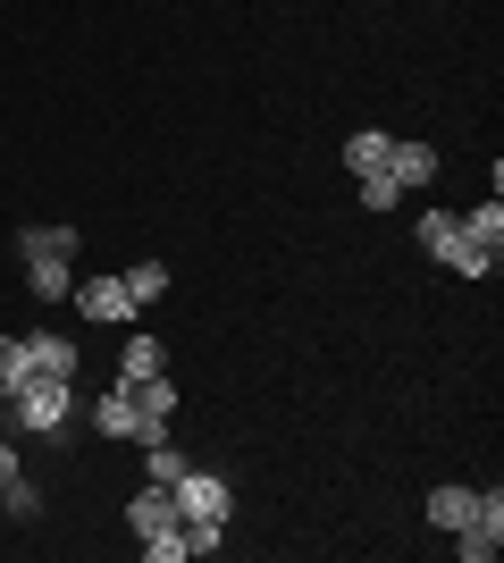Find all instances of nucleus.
<instances>
[{
	"label": "nucleus",
	"instance_id": "nucleus-1",
	"mask_svg": "<svg viewBox=\"0 0 504 563\" xmlns=\"http://www.w3.org/2000/svg\"><path fill=\"white\" fill-rule=\"evenodd\" d=\"M68 378H51V371H34L25 387H9V421L25 429V438H59L68 429Z\"/></svg>",
	"mask_w": 504,
	"mask_h": 563
},
{
	"label": "nucleus",
	"instance_id": "nucleus-2",
	"mask_svg": "<svg viewBox=\"0 0 504 563\" xmlns=\"http://www.w3.org/2000/svg\"><path fill=\"white\" fill-rule=\"evenodd\" d=\"M177 514H186V521H219V530H227L236 496H227V479H219V471H186V479H177Z\"/></svg>",
	"mask_w": 504,
	"mask_h": 563
},
{
	"label": "nucleus",
	"instance_id": "nucleus-3",
	"mask_svg": "<svg viewBox=\"0 0 504 563\" xmlns=\"http://www.w3.org/2000/svg\"><path fill=\"white\" fill-rule=\"evenodd\" d=\"M496 547H504V496L488 488V496H480V514L455 530V555H462V563H496Z\"/></svg>",
	"mask_w": 504,
	"mask_h": 563
},
{
	"label": "nucleus",
	"instance_id": "nucleus-4",
	"mask_svg": "<svg viewBox=\"0 0 504 563\" xmlns=\"http://www.w3.org/2000/svg\"><path fill=\"white\" fill-rule=\"evenodd\" d=\"M177 521H186V514H177V488H160V479L126 505V530H135V539H160V530H177Z\"/></svg>",
	"mask_w": 504,
	"mask_h": 563
},
{
	"label": "nucleus",
	"instance_id": "nucleus-5",
	"mask_svg": "<svg viewBox=\"0 0 504 563\" xmlns=\"http://www.w3.org/2000/svg\"><path fill=\"white\" fill-rule=\"evenodd\" d=\"M76 303H85V320H135V295H126V278H85L68 286Z\"/></svg>",
	"mask_w": 504,
	"mask_h": 563
},
{
	"label": "nucleus",
	"instance_id": "nucleus-6",
	"mask_svg": "<svg viewBox=\"0 0 504 563\" xmlns=\"http://www.w3.org/2000/svg\"><path fill=\"white\" fill-rule=\"evenodd\" d=\"M387 177H395V186H429V177H437V152H429V143H404V135H395V143H387Z\"/></svg>",
	"mask_w": 504,
	"mask_h": 563
},
{
	"label": "nucleus",
	"instance_id": "nucleus-7",
	"mask_svg": "<svg viewBox=\"0 0 504 563\" xmlns=\"http://www.w3.org/2000/svg\"><path fill=\"white\" fill-rule=\"evenodd\" d=\"M437 269H455V278H496V253H488V244H471V235H446V244H437Z\"/></svg>",
	"mask_w": 504,
	"mask_h": 563
},
{
	"label": "nucleus",
	"instance_id": "nucleus-8",
	"mask_svg": "<svg viewBox=\"0 0 504 563\" xmlns=\"http://www.w3.org/2000/svg\"><path fill=\"white\" fill-rule=\"evenodd\" d=\"M25 261H76V228H18Z\"/></svg>",
	"mask_w": 504,
	"mask_h": 563
},
{
	"label": "nucleus",
	"instance_id": "nucleus-9",
	"mask_svg": "<svg viewBox=\"0 0 504 563\" xmlns=\"http://www.w3.org/2000/svg\"><path fill=\"white\" fill-rule=\"evenodd\" d=\"M160 371H168L160 336H126V362H119V378H126V387H144V378H160Z\"/></svg>",
	"mask_w": 504,
	"mask_h": 563
},
{
	"label": "nucleus",
	"instance_id": "nucleus-10",
	"mask_svg": "<svg viewBox=\"0 0 504 563\" xmlns=\"http://www.w3.org/2000/svg\"><path fill=\"white\" fill-rule=\"evenodd\" d=\"M471 514H480V488H437L429 496V521H437V530H462Z\"/></svg>",
	"mask_w": 504,
	"mask_h": 563
},
{
	"label": "nucleus",
	"instance_id": "nucleus-11",
	"mask_svg": "<svg viewBox=\"0 0 504 563\" xmlns=\"http://www.w3.org/2000/svg\"><path fill=\"white\" fill-rule=\"evenodd\" d=\"M387 143H395V135H379V126H361V135L345 143V168H354V177H379V168H387Z\"/></svg>",
	"mask_w": 504,
	"mask_h": 563
},
{
	"label": "nucleus",
	"instance_id": "nucleus-12",
	"mask_svg": "<svg viewBox=\"0 0 504 563\" xmlns=\"http://www.w3.org/2000/svg\"><path fill=\"white\" fill-rule=\"evenodd\" d=\"M93 429H101V438H126V429H135V396H126V387H110V396L93 404Z\"/></svg>",
	"mask_w": 504,
	"mask_h": 563
},
{
	"label": "nucleus",
	"instance_id": "nucleus-13",
	"mask_svg": "<svg viewBox=\"0 0 504 563\" xmlns=\"http://www.w3.org/2000/svg\"><path fill=\"white\" fill-rule=\"evenodd\" d=\"M25 286H34V295H43V303H68V261H25Z\"/></svg>",
	"mask_w": 504,
	"mask_h": 563
},
{
	"label": "nucleus",
	"instance_id": "nucleus-14",
	"mask_svg": "<svg viewBox=\"0 0 504 563\" xmlns=\"http://www.w3.org/2000/svg\"><path fill=\"white\" fill-rule=\"evenodd\" d=\"M455 228L471 235V244H488V253H504V202H480V211L455 219Z\"/></svg>",
	"mask_w": 504,
	"mask_h": 563
},
{
	"label": "nucleus",
	"instance_id": "nucleus-15",
	"mask_svg": "<svg viewBox=\"0 0 504 563\" xmlns=\"http://www.w3.org/2000/svg\"><path fill=\"white\" fill-rule=\"evenodd\" d=\"M25 378H34V345H25V336H0V396L25 387Z\"/></svg>",
	"mask_w": 504,
	"mask_h": 563
},
{
	"label": "nucleus",
	"instance_id": "nucleus-16",
	"mask_svg": "<svg viewBox=\"0 0 504 563\" xmlns=\"http://www.w3.org/2000/svg\"><path fill=\"white\" fill-rule=\"evenodd\" d=\"M25 345H34V371L76 378V345H68V336H25Z\"/></svg>",
	"mask_w": 504,
	"mask_h": 563
},
{
	"label": "nucleus",
	"instance_id": "nucleus-17",
	"mask_svg": "<svg viewBox=\"0 0 504 563\" xmlns=\"http://www.w3.org/2000/svg\"><path fill=\"white\" fill-rule=\"evenodd\" d=\"M126 295H135V311L160 303V295H168V269H160V261H135V269H126Z\"/></svg>",
	"mask_w": 504,
	"mask_h": 563
},
{
	"label": "nucleus",
	"instance_id": "nucleus-18",
	"mask_svg": "<svg viewBox=\"0 0 504 563\" xmlns=\"http://www.w3.org/2000/svg\"><path fill=\"white\" fill-rule=\"evenodd\" d=\"M0 505H9V521H43V488H34V479H9V488H0Z\"/></svg>",
	"mask_w": 504,
	"mask_h": 563
},
{
	"label": "nucleus",
	"instance_id": "nucleus-19",
	"mask_svg": "<svg viewBox=\"0 0 504 563\" xmlns=\"http://www.w3.org/2000/svg\"><path fill=\"white\" fill-rule=\"evenodd\" d=\"M144 454H152V479H160V488H177V479H186V471H193L186 454L168 446V438H160V446H144Z\"/></svg>",
	"mask_w": 504,
	"mask_h": 563
},
{
	"label": "nucleus",
	"instance_id": "nucleus-20",
	"mask_svg": "<svg viewBox=\"0 0 504 563\" xmlns=\"http://www.w3.org/2000/svg\"><path fill=\"white\" fill-rule=\"evenodd\" d=\"M395 202H404V186H395V177H361V211H395Z\"/></svg>",
	"mask_w": 504,
	"mask_h": 563
},
{
	"label": "nucleus",
	"instance_id": "nucleus-21",
	"mask_svg": "<svg viewBox=\"0 0 504 563\" xmlns=\"http://www.w3.org/2000/svg\"><path fill=\"white\" fill-rule=\"evenodd\" d=\"M144 555H152V563H177V555H193V547H186V521H177V530H160V539H144Z\"/></svg>",
	"mask_w": 504,
	"mask_h": 563
},
{
	"label": "nucleus",
	"instance_id": "nucleus-22",
	"mask_svg": "<svg viewBox=\"0 0 504 563\" xmlns=\"http://www.w3.org/2000/svg\"><path fill=\"white\" fill-rule=\"evenodd\" d=\"M446 235H455V219H446V211H421V253H437Z\"/></svg>",
	"mask_w": 504,
	"mask_h": 563
},
{
	"label": "nucleus",
	"instance_id": "nucleus-23",
	"mask_svg": "<svg viewBox=\"0 0 504 563\" xmlns=\"http://www.w3.org/2000/svg\"><path fill=\"white\" fill-rule=\"evenodd\" d=\"M9 479H18V446H9V438H0V488H9Z\"/></svg>",
	"mask_w": 504,
	"mask_h": 563
}]
</instances>
